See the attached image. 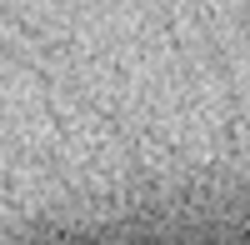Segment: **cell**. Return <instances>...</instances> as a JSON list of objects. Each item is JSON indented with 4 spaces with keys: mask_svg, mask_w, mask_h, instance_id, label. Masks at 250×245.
I'll use <instances>...</instances> for the list:
<instances>
[{
    "mask_svg": "<svg viewBox=\"0 0 250 245\" xmlns=\"http://www.w3.org/2000/svg\"><path fill=\"white\" fill-rule=\"evenodd\" d=\"M195 245H250V235H240V240H195Z\"/></svg>",
    "mask_w": 250,
    "mask_h": 245,
    "instance_id": "1",
    "label": "cell"
}]
</instances>
